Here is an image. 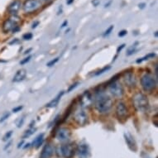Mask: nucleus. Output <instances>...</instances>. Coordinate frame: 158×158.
Segmentation results:
<instances>
[{"instance_id":"1","label":"nucleus","mask_w":158,"mask_h":158,"mask_svg":"<svg viewBox=\"0 0 158 158\" xmlns=\"http://www.w3.org/2000/svg\"><path fill=\"white\" fill-rule=\"evenodd\" d=\"M95 106L97 111L100 113H107L113 107V100L104 95L103 91L96 92L95 100Z\"/></svg>"},{"instance_id":"2","label":"nucleus","mask_w":158,"mask_h":158,"mask_svg":"<svg viewBox=\"0 0 158 158\" xmlns=\"http://www.w3.org/2000/svg\"><path fill=\"white\" fill-rule=\"evenodd\" d=\"M133 104L137 111L146 112L149 107V101L143 93L137 92L133 97Z\"/></svg>"},{"instance_id":"3","label":"nucleus","mask_w":158,"mask_h":158,"mask_svg":"<svg viewBox=\"0 0 158 158\" xmlns=\"http://www.w3.org/2000/svg\"><path fill=\"white\" fill-rule=\"evenodd\" d=\"M141 85L145 91H152L157 87V80L150 74H145L141 76Z\"/></svg>"},{"instance_id":"4","label":"nucleus","mask_w":158,"mask_h":158,"mask_svg":"<svg viewBox=\"0 0 158 158\" xmlns=\"http://www.w3.org/2000/svg\"><path fill=\"white\" fill-rule=\"evenodd\" d=\"M42 7V2L40 0H27L22 6L25 13H32Z\"/></svg>"},{"instance_id":"5","label":"nucleus","mask_w":158,"mask_h":158,"mask_svg":"<svg viewBox=\"0 0 158 158\" xmlns=\"http://www.w3.org/2000/svg\"><path fill=\"white\" fill-rule=\"evenodd\" d=\"M108 91L112 95L113 97L115 98H121L122 96L123 95L124 93V89L122 85V84L119 83L118 80L112 82L109 84L108 85Z\"/></svg>"},{"instance_id":"6","label":"nucleus","mask_w":158,"mask_h":158,"mask_svg":"<svg viewBox=\"0 0 158 158\" xmlns=\"http://www.w3.org/2000/svg\"><path fill=\"white\" fill-rule=\"evenodd\" d=\"M20 17H18L17 15H13V17H10L9 19H7L3 24V31L4 32L7 33L10 31H13L14 27L18 26V23L20 22Z\"/></svg>"},{"instance_id":"7","label":"nucleus","mask_w":158,"mask_h":158,"mask_svg":"<svg viewBox=\"0 0 158 158\" xmlns=\"http://www.w3.org/2000/svg\"><path fill=\"white\" fill-rule=\"evenodd\" d=\"M74 119L78 124L80 125V126H84V125L86 124L88 122L87 113L82 108H78L75 112Z\"/></svg>"},{"instance_id":"8","label":"nucleus","mask_w":158,"mask_h":158,"mask_svg":"<svg viewBox=\"0 0 158 158\" xmlns=\"http://www.w3.org/2000/svg\"><path fill=\"white\" fill-rule=\"evenodd\" d=\"M116 115L118 119H126L128 116V110L123 102H118L116 105Z\"/></svg>"},{"instance_id":"9","label":"nucleus","mask_w":158,"mask_h":158,"mask_svg":"<svg viewBox=\"0 0 158 158\" xmlns=\"http://www.w3.org/2000/svg\"><path fill=\"white\" fill-rule=\"evenodd\" d=\"M93 98H92L91 94L90 92L88 91H84L81 95L80 98H79V102H80V104H81V107L83 108H89L93 104Z\"/></svg>"},{"instance_id":"10","label":"nucleus","mask_w":158,"mask_h":158,"mask_svg":"<svg viewBox=\"0 0 158 158\" xmlns=\"http://www.w3.org/2000/svg\"><path fill=\"white\" fill-rule=\"evenodd\" d=\"M59 150L61 151V155L65 158H71L75 154V148L71 144H64Z\"/></svg>"},{"instance_id":"11","label":"nucleus","mask_w":158,"mask_h":158,"mask_svg":"<svg viewBox=\"0 0 158 158\" xmlns=\"http://www.w3.org/2000/svg\"><path fill=\"white\" fill-rule=\"evenodd\" d=\"M71 136V130L67 128H61L57 131L56 137L60 141H66L70 139Z\"/></svg>"},{"instance_id":"12","label":"nucleus","mask_w":158,"mask_h":158,"mask_svg":"<svg viewBox=\"0 0 158 158\" xmlns=\"http://www.w3.org/2000/svg\"><path fill=\"white\" fill-rule=\"evenodd\" d=\"M123 81L128 87H134L137 84V79L133 71H126L123 74Z\"/></svg>"},{"instance_id":"13","label":"nucleus","mask_w":158,"mask_h":158,"mask_svg":"<svg viewBox=\"0 0 158 158\" xmlns=\"http://www.w3.org/2000/svg\"><path fill=\"white\" fill-rule=\"evenodd\" d=\"M77 154L79 158H89L90 156L89 147L86 143H79L77 148Z\"/></svg>"},{"instance_id":"14","label":"nucleus","mask_w":158,"mask_h":158,"mask_svg":"<svg viewBox=\"0 0 158 158\" xmlns=\"http://www.w3.org/2000/svg\"><path fill=\"white\" fill-rule=\"evenodd\" d=\"M22 3L20 0H14L8 7V12L12 15H16L21 9Z\"/></svg>"},{"instance_id":"15","label":"nucleus","mask_w":158,"mask_h":158,"mask_svg":"<svg viewBox=\"0 0 158 158\" xmlns=\"http://www.w3.org/2000/svg\"><path fill=\"white\" fill-rule=\"evenodd\" d=\"M124 138L125 141L127 142V145L128 146L130 150H132L133 152H136L137 151V144H136V141L134 140L133 136L128 133H124Z\"/></svg>"},{"instance_id":"16","label":"nucleus","mask_w":158,"mask_h":158,"mask_svg":"<svg viewBox=\"0 0 158 158\" xmlns=\"http://www.w3.org/2000/svg\"><path fill=\"white\" fill-rule=\"evenodd\" d=\"M54 152V148L51 145L50 143L45 145L42 151V153L40 156V158H50Z\"/></svg>"},{"instance_id":"17","label":"nucleus","mask_w":158,"mask_h":158,"mask_svg":"<svg viewBox=\"0 0 158 158\" xmlns=\"http://www.w3.org/2000/svg\"><path fill=\"white\" fill-rule=\"evenodd\" d=\"M26 75H27V71L25 69H21V70L17 71L16 75H14V77H13V82L17 83V82H20L22 80H23L25 79Z\"/></svg>"},{"instance_id":"18","label":"nucleus","mask_w":158,"mask_h":158,"mask_svg":"<svg viewBox=\"0 0 158 158\" xmlns=\"http://www.w3.org/2000/svg\"><path fill=\"white\" fill-rule=\"evenodd\" d=\"M63 95H64V91L60 92L55 99H53V100L51 101L50 103H48V104H46V107H47V108H54V107H56V106L58 105L59 102H60V100L61 99Z\"/></svg>"},{"instance_id":"19","label":"nucleus","mask_w":158,"mask_h":158,"mask_svg":"<svg viewBox=\"0 0 158 158\" xmlns=\"http://www.w3.org/2000/svg\"><path fill=\"white\" fill-rule=\"evenodd\" d=\"M43 140H44V134L42 133V134H40L39 136L36 137V139L33 141V146L35 147L38 148V147L42 144Z\"/></svg>"},{"instance_id":"20","label":"nucleus","mask_w":158,"mask_h":158,"mask_svg":"<svg viewBox=\"0 0 158 158\" xmlns=\"http://www.w3.org/2000/svg\"><path fill=\"white\" fill-rule=\"evenodd\" d=\"M154 56H155V53H149V54H147V56H146L144 57L139 59V60H137V63H141L142 61H146V60H148L150 58H153Z\"/></svg>"},{"instance_id":"21","label":"nucleus","mask_w":158,"mask_h":158,"mask_svg":"<svg viewBox=\"0 0 158 158\" xmlns=\"http://www.w3.org/2000/svg\"><path fill=\"white\" fill-rule=\"evenodd\" d=\"M35 131H36V129L35 128H30L28 130H27L24 134H23V136L22 137L23 138H27V137H29L31 135H32L34 133H35Z\"/></svg>"},{"instance_id":"22","label":"nucleus","mask_w":158,"mask_h":158,"mask_svg":"<svg viewBox=\"0 0 158 158\" xmlns=\"http://www.w3.org/2000/svg\"><path fill=\"white\" fill-rule=\"evenodd\" d=\"M110 68H111V66H108L104 67L103 69H101V70H100V71H97L95 74V76H98V75H102V74H104V72H107V71H108V70L110 69Z\"/></svg>"},{"instance_id":"23","label":"nucleus","mask_w":158,"mask_h":158,"mask_svg":"<svg viewBox=\"0 0 158 158\" xmlns=\"http://www.w3.org/2000/svg\"><path fill=\"white\" fill-rule=\"evenodd\" d=\"M135 51H136V46H132L127 51V56H131L133 53H135Z\"/></svg>"},{"instance_id":"24","label":"nucleus","mask_w":158,"mask_h":158,"mask_svg":"<svg viewBox=\"0 0 158 158\" xmlns=\"http://www.w3.org/2000/svg\"><path fill=\"white\" fill-rule=\"evenodd\" d=\"M59 59H60L59 57H56V58H55V59H53V60H51V61H49V62L47 63V66H49V67L53 66L54 65H56V63L58 62Z\"/></svg>"},{"instance_id":"25","label":"nucleus","mask_w":158,"mask_h":158,"mask_svg":"<svg viewBox=\"0 0 158 158\" xmlns=\"http://www.w3.org/2000/svg\"><path fill=\"white\" fill-rule=\"evenodd\" d=\"M9 116H10V113L9 112L5 113L1 117V118H0V123H3V122H4L5 120H7V118H8Z\"/></svg>"},{"instance_id":"26","label":"nucleus","mask_w":158,"mask_h":158,"mask_svg":"<svg viewBox=\"0 0 158 158\" xmlns=\"http://www.w3.org/2000/svg\"><path fill=\"white\" fill-rule=\"evenodd\" d=\"M33 37V35L31 33V32H27V33L24 34L23 36H22V38L24 39V40H31L32 38Z\"/></svg>"},{"instance_id":"27","label":"nucleus","mask_w":158,"mask_h":158,"mask_svg":"<svg viewBox=\"0 0 158 158\" xmlns=\"http://www.w3.org/2000/svg\"><path fill=\"white\" fill-rule=\"evenodd\" d=\"M113 26H110V27H108V29L106 30V31H105V32H104V35H103V36H104V37H106V36H108V35H109V34L111 33V32H112V31H113Z\"/></svg>"},{"instance_id":"28","label":"nucleus","mask_w":158,"mask_h":158,"mask_svg":"<svg viewBox=\"0 0 158 158\" xmlns=\"http://www.w3.org/2000/svg\"><path fill=\"white\" fill-rule=\"evenodd\" d=\"M12 134H13V131H9V132H8V133L4 135V139H3V140H4V141H8L9 138L11 137Z\"/></svg>"},{"instance_id":"29","label":"nucleus","mask_w":158,"mask_h":158,"mask_svg":"<svg viewBox=\"0 0 158 158\" xmlns=\"http://www.w3.org/2000/svg\"><path fill=\"white\" fill-rule=\"evenodd\" d=\"M79 84V82H76V83L73 84H71V86L69 87V89H67V93H70V92L72 91V90H73L74 89H75V88L78 86V84Z\"/></svg>"},{"instance_id":"30","label":"nucleus","mask_w":158,"mask_h":158,"mask_svg":"<svg viewBox=\"0 0 158 158\" xmlns=\"http://www.w3.org/2000/svg\"><path fill=\"white\" fill-rule=\"evenodd\" d=\"M30 60H31V56H27V57H26V58H24L23 60H22L20 64H21V65H25V64H27V63Z\"/></svg>"},{"instance_id":"31","label":"nucleus","mask_w":158,"mask_h":158,"mask_svg":"<svg viewBox=\"0 0 158 158\" xmlns=\"http://www.w3.org/2000/svg\"><path fill=\"white\" fill-rule=\"evenodd\" d=\"M23 122H24V117H22V118H20V119L18 120V122H17V128H20V127H22V124H23Z\"/></svg>"},{"instance_id":"32","label":"nucleus","mask_w":158,"mask_h":158,"mask_svg":"<svg viewBox=\"0 0 158 158\" xmlns=\"http://www.w3.org/2000/svg\"><path fill=\"white\" fill-rule=\"evenodd\" d=\"M127 33H128V32H127L126 30H122V31H120V32H118V37H120V38L124 37L125 35H127Z\"/></svg>"},{"instance_id":"33","label":"nucleus","mask_w":158,"mask_h":158,"mask_svg":"<svg viewBox=\"0 0 158 158\" xmlns=\"http://www.w3.org/2000/svg\"><path fill=\"white\" fill-rule=\"evenodd\" d=\"M119 76H120V75H119V74H118V75H116L115 76H113L112 79H110L109 84L112 83V82H114V81H117V80H118V78H119Z\"/></svg>"},{"instance_id":"34","label":"nucleus","mask_w":158,"mask_h":158,"mask_svg":"<svg viewBox=\"0 0 158 158\" xmlns=\"http://www.w3.org/2000/svg\"><path fill=\"white\" fill-rule=\"evenodd\" d=\"M100 4V0H92V4L94 5V7H98Z\"/></svg>"},{"instance_id":"35","label":"nucleus","mask_w":158,"mask_h":158,"mask_svg":"<svg viewBox=\"0 0 158 158\" xmlns=\"http://www.w3.org/2000/svg\"><path fill=\"white\" fill-rule=\"evenodd\" d=\"M22 106H18V107H16V108H14L13 109V113H17L19 112V111H21L22 109Z\"/></svg>"},{"instance_id":"36","label":"nucleus","mask_w":158,"mask_h":158,"mask_svg":"<svg viewBox=\"0 0 158 158\" xmlns=\"http://www.w3.org/2000/svg\"><path fill=\"white\" fill-rule=\"evenodd\" d=\"M125 46H126L125 44H123V45H121L120 46H118V49H117V53H119L121 51H122L123 49V48H124Z\"/></svg>"},{"instance_id":"37","label":"nucleus","mask_w":158,"mask_h":158,"mask_svg":"<svg viewBox=\"0 0 158 158\" xmlns=\"http://www.w3.org/2000/svg\"><path fill=\"white\" fill-rule=\"evenodd\" d=\"M39 23H40V22H39V21H36V22H34L33 23H32V28H36V27H38V25H39Z\"/></svg>"},{"instance_id":"38","label":"nucleus","mask_w":158,"mask_h":158,"mask_svg":"<svg viewBox=\"0 0 158 158\" xmlns=\"http://www.w3.org/2000/svg\"><path fill=\"white\" fill-rule=\"evenodd\" d=\"M138 7H139V9H143L146 7V4L145 3H141V4H138Z\"/></svg>"},{"instance_id":"39","label":"nucleus","mask_w":158,"mask_h":158,"mask_svg":"<svg viewBox=\"0 0 158 158\" xmlns=\"http://www.w3.org/2000/svg\"><path fill=\"white\" fill-rule=\"evenodd\" d=\"M74 1H75V0H66V4H67V5H71V4H73V3H74Z\"/></svg>"},{"instance_id":"40","label":"nucleus","mask_w":158,"mask_h":158,"mask_svg":"<svg viewBox=\"0 0 158 158\" xmlns=\"http://www.w3.org/2000/svg\"><path fill=\"white\" fill-rule=\"evenodd\" d=\"M67 24H68V22H67L66 20V21L62 23V25H61V28H63V27H66Z\"/></svg>"},{"instance_id":"41","label":"nucleus","mask_w":158,"mask_h":158,"mask_svg":"<svg viewBox=\"0 0 158 158\" xmlns=\"http://www.w3.org/2000/svg\"><path fill=\"white\" fill-rule=\"evenodd\" d=\"M111 3H112V1H109V2H108V4H106L104 5V7H105V8H107V7H108V5L110 4Z\"/></svg>"},{"instance_id":"42","label":"nucleus","mask_w":158,"mask_h":158,"mask_svg":"<svg viewBox=\"0 0 158 158\" xmlns=\"http://www.w3.org/2000/svg\"><path fill=\"white\" fill-rule=\"evenodd\" d=\"M23 142H24V141H22L21 142H20V143H19V144H18V146H18V147H20V146H22V144H23Z\"/></svg>"},{"instance_id":"43","label":"nucleus","mask_w":158,"mask_h":158,"mask_svg":"<svg viewBox=\"0 0 158 158\" xmlns=\"http://www.w3.org/2000/svg\"><path fill=\"white\" fill-rule=\"evenodd\" d=\"M32 51V49H29V50L26 51H25V54H27V53H29V51Z\"/></svg>"},{"instance_id":"44","label":"nucleus","mask_w":158,"mask_h":158,"mask_svg":"<svg viewBox=\"0 0 158 158\" xmlns=\"http://www.w3.org/2000/svg\"><path fill=\"white\" fill-rule=\"evenodd\" d=\"M45 1H50V0H45Z\"/></svg>"}]
</instances>
